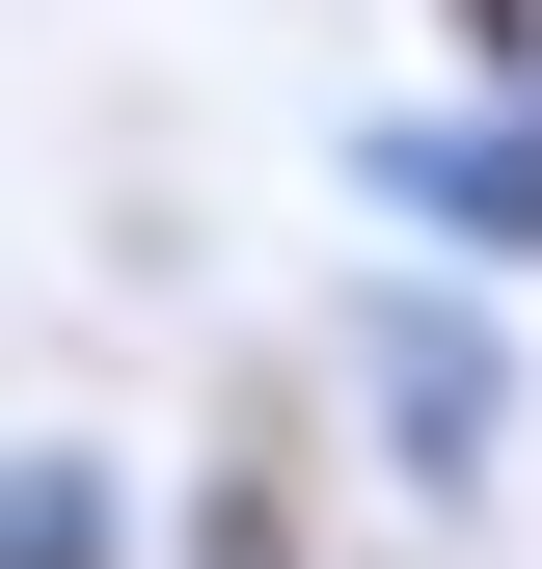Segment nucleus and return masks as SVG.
I'll return each instance as SVG.
<instances>
[{
	"instance_id": "1",
	"label": "nucleus",
	"mask_w": 542,
	"mask_h": 569,
	"mask_svg": "<svg viewBox=\"0 0 542 569\" xmlns=\"http://www.w3.org/2000/svg\"><path fill=\"white\" fill-rule=\"evenodd\" d=\"M325 407H353V461H380V516H489L515 435H542V299L515 271H461V244H380L353 299H325Z\"/></svg>"
},
{
	"instance_id": "2",
	"label": "nucleus",
	"mask_w": 542,
	"mask_h": 569,
	"mask_svg": "<svg viewBox=\"0 0 542 569\" xmlns=\"http://www.w3.org/2000/svg\"><path fill=\"white\" fill-rule=\"evenodd\" d=\"M353 218L542 299V54H515V82H434V109H353Z\"/></svg>"
},
{
	"instance_id": "3",
	"label": "nucleus",
	"mask_w": 542,
	"mask_h": 569,
	"mask_svg": "<svg viewBox=\"0 0 542 569\" xmlns=\"http://www.w3.org/2000/svg\"><path fill=\"white\" fill-rule=\"evenodd\" d=\"M163 569H325V488H299V435H190V488H163Z\"/></svg>"
},
{
	"instance_id": "4",
	"label": "nucleus",
	"mask_w": 542,
	"mask_h": 569,
	"mask_svg": "<svg viewBox=\"0 0 542 569\" xmlns=\"http://www.w3.org/2000/svg\"><path fill=\"white\" fill-rule=\"evenodd\" d=\"M0 569H163V516H136L82 435H0Z\"/></svg>"
},
{
	"instance_id": "5",
	"label": "nucleus",
	"mask_w": 542,
	"mask_h": 569,
	"mask_svg": "<svg viewBox=\"0 0 542 569\" xmlns=\"http://www.w3.org/2000/svg\"><path fill=\"white\" fill-rule=\"evenodd\" d=\"M434 54H461V82H515V54H542V0H434Z\"/></svg>"
}]
</instances>
